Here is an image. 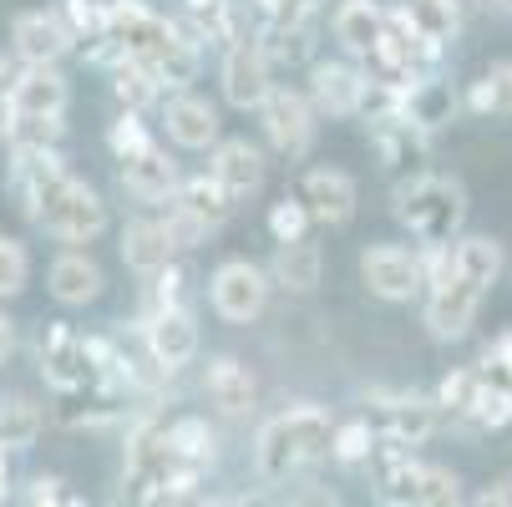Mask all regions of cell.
Returning a JSON list of instances; mask_svg holds the SVG:
<instances>
[{"label": "cell", "instance_id": "30", "mask_svg": "<svg viewBox=\"0 0 512 507\" xmlns=\"http://www.w3.org/2000/svg\"><path fill=\"white\" fill-rule=\"evenodd\" d=\"M406 16H411V26H416L431 46L447 51V46L457 41V31H462V0H411Z\"/></svg>", "mask_w": 512, "mask_h": 507}, {"label": "cell", "instance_id": "47", "mask_svg": "<svg viewBox=\"0 0 512 507\" xmlns=\"http://www.w3.org/2000/svg\"><path fill=\"white\" fill-rule=\"evenodd\" d=\"M11 350H16V325H11L6 315H0V366L11 360Z\"/></svg>", "mask_w": 512, "mask_h": 507}, {"label": "cell", "instance_id": "16", "mask_svg": "<svg viewBox=\"0 0 512 507\" xmlns=\"http://www.w3.org/2000/svg\"><path fill=\"white\" fill-rule=\"evenodd\" d=\"M208 173L224 183L239 203L254 198L264 188V153L244 137H229V142H213V158H208Z\"/></svg>", "mask_w": 512, "mask_h": 507}, {"label": "cell", "instance_id": "34", "mask_svg": "<svg viewBox=\"0 0 512 507\" xmlns=\"http://www.w3.org/2000/svg\"><path fill=\"white\" fill-rule=\"evenodd\" d=\"M477 391H482V371L477 366H457V371L442 376V386H436V406H442V416H452V421H467Z\"/></svg>", "mask_w": 512, "mask_h": 507}, {"label": "cell", "instance_id": "39", "mask_svg": "<svg viewBox=\"0 0 512 507\" xmlns=\"http://www.w3.org/2000/svg\"><path fill=\"white\" fill-rule=\"evenodd\" d=\"M26 279H31V254H26V244L11 239V234H0V300L21 295Z\"/></svg>", "mask_w": 512, "mask_h": 507}, {"label": "cell", "instance_id": "43", "mask_svg": "<svg viewBox=\"0 0 512 507\" xmlns=\"http://www.w3.org/2000/svg\"><path fill=\"white\" fill-rule=\"evenodd\" d=\"M163 229H168V239H173V249H198L203 239H208V229L193 219L188 208H178L173 198H168V219H163Z\"/></svg>", "mask_w": 512, "mask_h": 507}, {"label": "cell", "instance_id": "24", "mask_svg": "<svg viewBox=\"0 0 512 507\" xmlns=\"http://www.w3.org/2000/svg\"><path fill=\"white\" fill-rule=\"evenodd\" d=\"M274 284L289 289V295H310L325 274V254L320 244L305 234V239H289V244H274V264H269Z\"/></svg>", "mask_w": 512, "mask_h": 507}, {"label": "cell", "instance_id": "49", "mask_svg": "<svg viewBox=\"0 0 512 507\" xmlns=\"http://www.w3.org/2000/svg\"><path fill=\"white\" fill-rule=\"evenodd\" d=\"M6 492H11V482H6V447H0V502H6Z\"/></svg>", "mask_w": 512, "mask_h": 507}, {"label": "cell", "instance_id": "48", "mask_svg": "<svg viewBox=\"0 0 512 507\" xmlns=\"http://www.w3.org/2000/svg\"><path fill=\"white\" fill-rule=\"evenodd\" d=\"M11 82H16V71L6 66V56H0V97H11Z\"/></svg>", "mask_w": 512, "mask_h": 507}, {"label": "cell", "instance_id": "11", "mask_svg": "<svg viewBox=\"0 0 512 507\" xmlns=\"http://www.w3.org/2000/svg\"><path fill=\"white\" fill-rule=\"evenodd\" d=\"M365 406H376V431L381 437H396L406 447H421L436 437V426H442V406L436 396H421V391H391V396H365Z\"/></svg>", "mask_w": 512, "mask_h": 507}, {"label": "cell", "instance_id": "10", "mask_svg": "<svg viewBox=\"0 0 512 507\" xmlns=\"http://www.w3.org/2000/svg\"><path fill=\"white\" fill-rule=\"evenodd\" d=\"M360 279L376 300H411L416 289H426L421 274V254H411L406 244H371L360 254Z\"/></svg>", "mask_w": 512, "mask_h": 507}, {"label": "cell", "instance_id": "21", "mask_svg": "<svg viewBox=\"0 0 512 507\" xmlns=\"http://www.w3.org/2000/svg\"><path fill=\"white\" fill-rule=\"evenodd\" d=\"M102 269H97V259H87V254H61V259H51V274H46V289H51V300L56 305H66V310H77V305H92L97 295H102Z\"/></svg>", "mask_w": 512, "mask_h": 507}, {"label": "cell", "instance_id": "1", "mask_svg": "<svg viewBox=\"0 0 512 507\" xmlns=\"http://www.w3.org/2000/svg\"><path fill=\"white\" fill-rule=\"evenodd\" d=\"M330 442H335V421L325 406L315 401H300L279 416H269L254 437V467L264 482H289L300 477L310 462L330 457Z\"/></svg>", "mask_w": 512, "mask_h": 507}, {"label": "cell", "instance_id": "42", "mask_svg": "<svg viewBox=\"0 0 512 507\" xmlns=\"http://www.w3.org/2000/svg\"><path fill=\"white\" fill-rule=\"evenodd\" d=\"M462 502V477L452 467H421V507H452Z\"/></svg>", "mask_w": 512, "mask_h": 507}, {"label": "cell", "instance_id": "31", "mask_svg": "<svg viewBox=\"0 0 512 507\" xmlns=\"http://www.w3.org/2000/svg\"><path fill=\"white\" fill-rule=\"evenodd\" d=\"M462 102L477 117H512V61H492Z\"/></svg>", "mask_w": 512, "mask_h": 507}, {"label": "cell", "instance_id": "7", "mask_svg": "<svg viewBox=\"0 0 512 507\" xmlns=\"http://www.w3.org/2000/svg\"><path fill=\"white\" fill-rule=\"evenodd\" d=\"M264 132H269V148L289 163H300L310 148H315V102L305 92H289V87H274L264 97Z\"/></svg>", "mask_w": 512, "mask_h": 507}, {"label": "cell", "instance_id": "2", "mask_svg": "<svg viewBox=\"0 0 512 507\" xmlns=\"http://www.w3.org/2000/svg\"><path fill=\"white\" fill-rule=\"evenodd\" d=\"M396 219L421 244H447L467 224V188L447 173H416L396 183Z\"/></svg>", "mask_w": 512, "mask_h": 507}, {"label": "cell", "instance_id": "28", "mask_svg": "<svg viewBox=\"0 0 512 507\" xmlns=\"http://www.w3.org/2000/svg\"><path fill=\"white\" fill-rule=\"evenodd\" d=\"M163 77L148 66V61H137V56H117L112 61V97L127 107V112H148L158 97H163Z\"/></svg>", "mask_w": 512, "mask_h": 507}, {"label": "cell", "instance_id": "18", "mask_svg": "<svg viewBox=\"0 0 512 507\" xmlns=\"http://www.w3.org/2000/svg\"><path fill=\"white\" fill-rule=\"evenodd\" d=\"M335 41L345 46V56H371L386 36V6H376V0H340L335 6V21H330Z\"/></svg>", "mask_w": 512, "mask_h": 507}, {"label": "cell", "instance_id": "33", "mask_svg": "<svg viewBox=\"0 0 512 507\" xmlns=\"http://www.w3.org/2000/svg\"><path fill=\"white\" fill-rule=\"evenodd\" d=\"M168 442H173V452H178V462H188V467H198V472H208L213 467V431H208V421H198V416H178V421H168Z\"/></svg>", "mask_w": 512, "mask_h": 507}, {"label": "cell", "instance_id": "35", "mask_svg": "<svg viewBox=\"0 0 512 507\" xmlns=\"http://www.w3.org/2000/svg\"><path fill=\"white\" fill-rule=\"evenodd\" d=\"M61 137H66L61 112H16L6 142L11 148H61Z\"/></svg>", "mask_w": 512, "mask_h": 507}, {"label": "cell", "instance_id": "29", "mask_svg": "<svg viewBox=\"0 0 512 507\" xmlns=\"http://www.w3.org/2000/svg\"><path fill=\"white\" fill-rule=\"evenodd\" d=\"M41 426H46V416H41V406L31 396H0V447L6 452L36 447Z\"/></svg>", "mask_w": 512, "mask_h": 507}, {"label": "cell", "instance_id": "25", "mask_svg": "<svg viewBox=\"0 0 512 507\" xmlns=\"http://www.w3.org/2000/svg\"><path fill=\"white\" fill-rule=\"evenodd\" d=\"M173 203L178 208H188L193 219L208 229V234H218L229 219H234V208H239V198L218 183L213 173H203V178H188V183H178V193H173Z\"/></svg>", "mask_w": 512, "mask_h": 507}, {"label": "cell", "instance_id": "5", "mask_svg": "<svg viewBox=\"0 0 512 507\" xmlns=\"http://www.w3.org/2000/svg\"><path fill=\"white\" fill-rule=\"evenodd\" d=\"M36 360H41L46 386H51V391H61V396H77V391L102 386V381H97V360H92L87 335H77L66 320H51V325H46Z\"/></svg>", "mask_w": 512, "mask_h": 507}, {"label": "cell", "instance_id": "23", "mask_svg": "<svg viewBox=\"0 0 512 507\" xmlns=\"http://www.w3.org/2000/svg\"><path fill=\"white\" fill-rule=\"evenodd\" d=\"M457 107H462L457 87H452V82H442L436 71L416 77V82L406 87V97H401V117H411V122H416V127H426V132L447 127V122L457 117Z\"/></svg>", "mask_w": 512, "mask_h": 507}, {"label": "cell", "instance_id": "12", "mask_svg": "<svg viewBox=\"0 0 512 507\" xmlns=\"http://www.w3.org/2000/svg\"><path fill=\"white\" fill-rule=\"evenodd\" d=\"M371 132V148H376V158H381V168H386V178L391 183H406V178H416V173H426L421 163H426V127H416L411 117H386V122H371L365 127Z\"/></svg>", "mask_w": 512, "mask_h": 507}, {"label": "cell", "instance_id": "14", "mask_svg": "<svg viewBox=\"0 0 512 507\" xmlns=\"http://www.w3.org/2000/svg\"><path fill=\"white\" fill-rule=\"evenodd\" d=\"M365 92V71L350 61H310V102L325 117H355Z\"/></svg>", "mask_w": 512, "mask_h": 507}, {"label": "cell", "instance_id": "15", "mask_svg": "<svg viewBox=\"0 0 512 507\" xmlns=\"http://www.w3.org/2000/svg\"><path fill=\"white\" fill-rule=\"evenodd\" d=\"M11 46L21 61H61L77 41H71L61 11H21L11 21Z\"/></svg>", "mask_w": 512, "mask_h": 507}, {"label": "cell", "instance_id": "6", "mask_svg": "<svg viewBox=\"0 0 512 507\" xmlns=\"http://www.w3.org/2000/svg\"><path fill=\"white\" fill-rule=\"evenodd\" d=\"M107 31H112V41H117L122 56H137V61H148V66L163 61L183 41V26L168 21V16H158V11H148L142 0H122V6H112L107 11Z\"/></svg>", "mask_w": 512, "mask_h": 507}, {"label": "cell", "instance_id": "50", "mask_svg": "<svg viewBox=\"0 0 512 507\" xmlns=\"http://www.w3.org/2000/svg\"><path fill=\"white\" fill-rule=\"evenodd\" d=\"M487 6H497L502 16H512V0H487Z\"/></svg>", "mask_w": 512, "mask_h": 507}, {"label": "cell", "instance_id": "44", "mask_svg": "<svg viewBox=\"0 0 512 507\" xmlns=\"http://www.w3.org/2000/svg\"><path fill=\"white\" fill-rule=\"evenodd\" d=\"M477 371H482L487 381H507V386H512V330H502V335L487 345V355L477 360Z\"/></svg>", "mask_w": 512, "mask_h": 507}, {"label": "cell", "instance_id": "3", "mask_svg": "<svg viewBox=\"0 0 512 507\" xmlns=\"http://www.w3.org/2000/svg\"><path fill=\"white\" fill-rule=\"evenodd\" d=\"M31 219H36L46 234L66 239V244H87V239H97V234L107 229V203H102V193H97L92 183L61 173V178H51L46 193L36 198Z\"/></svg>", "mask_w": 512, "mask_h": 507}, {"label": "cell", "instance_id": "41", "mask_svg": "<svg viewBox=\"0 0 512 507\" xmlns=\"http://www.w3.org/2000/svg\"><path fill=\"white\" fill-rule=\"evenodd\" d=\"M325 0H254V11L264 16V26H310L320 16Z\"/></svg>", "mask_w": 512, "mask_h": 507}, {"label": "cell", "instance_id": "27", "mask_svg": "<svg viewBox=\"0 0 512 507\" xmlns=\"http://www.w3.org/2000/svg\"><path fill=\"white\" fill-rule=\"evenodd\" d=\"M198 46L203 41H234V36H244V26H239V0H183V21H178Z\"/></svg>", "mask_w": 512, "mask_h": 507}, {"label": "cell", "instance_id": "8", "mask_svg": "<svg viewBox=\"0 0 512 507\" xmlns=\"http://www.w3.org/2000/svg\"><path fill=\"white\" fill-rule=\"evenodd\" d=\"M274 92V66L259 46V36H234L224 51V102L239 112H259L264 97Z\"/></svg>", "mask_w": 512, "mask_h": 507}, {"label": "cell", "instance_id": "32", "mask_svg": "<svg viewBox=\"0 0 512 507\" xmlns=\"http://www.w3.org/2000/svg\"><path fill=\"white\" fill-rule=\"evenodd\" d=\"M259 46H264L269 66H305L315 56V21L310 26H264Z\"/></svg>", "mask_w": 512, "mask_h": 507}, {"label": "cell", "instance_id": "4", "mask_svg": "<svg viewBox=\"0 0 512 507\" xmlns=\"http://www.w3.org/2000/svg\"><path fill=\"white\" fill-rule=\"evenodd\" d=\"M269 289H274V274L249 264V259H224L208 279V305L218 320L229 325H254L269 305Z\"/></svg>", "mask_w": 512, "mask_h": 507}, {"label": "cell", "instance_id": "37", "mask_svg": "<svg viewBox=\"0 0 512 507\" xmlns=\"http://www.w3.org/2000/svg\"><path fill=\"white\" fill-rule=\"evenodd\" d=\"M472 426H482V431H502L507 421H512V386L507 381H487L482 376V391H477V401H472V416H467Z\"/></svg>", "mask_w": 512, "mask_h": 507}, {"label": "cell", "instance_id": "22", "mask_svg": "<svg viewBox=\"0 0 512 507\" xmlns=\"http://www.w3.org/2000/svg\"><path fill=\"white\" fill-rule=\"evenodd\" d=\"M163 122H168V137L178 142V148H188V153L213 148V142H218V112H213V102H203V97H193V92L168 97Z\"/></svg>", "mask_w": 512, "mask_h": 507}, {"label": "cell", "instance_id": "26", "mask_svg": "<svg viewBox=\"0 0 512 507\" xmlns=\"http://www.w3.org/2000/svg\"><path fill=\"white\" fill-rule=\"evenodd\" d=\"M173 254H178V249H173L163 219H132V224L122 229V259H127V269H137V274L168 269Z\"/></svg>", "mask_w": 512, "mask_h": 507}, {"label": "cell", "instance_id": "40", "mask_svg": "<svg viewBox=\"0 0 512 507\" xmlns=\"http://www.w3.org/2000/svg\"><path fill=\"white\" fill-rule=\"evenodd\" d=\"M107 148H112V158L122 163V158H132V153H142V148H153V137H148V122H142V112H127L122 107V117L112 122V132H107Z\"/></svg>", "mask_w": 512, "mask_h": 507}, {"label": "cell", "instance_id": "19", "mask_svg": "<svg viewBox=\"0 0 512 507\" xmlns=\"http://www.w3.org/2000/svg\"><path fill=\"white\" fill-rule=\"evenodd\" d=\"M66 77L56 61H26L11 82V107L16 112H66Z\"/></svg>", "mask_w": 512, "mask_h": 507}, {"label": "cell", "instance_id": "20", "mask_svg": "<svg viewBox=\"0 0 512 507\" xmlns=\"http://www.w3.org/2000/svg\"><path fill=\"white\" fill-rule=\"evenodd\" d=\"M203 391H208V401L224 411V416H244V411L259 401V381H254V371L244 366V360H234V355L208 360Z\"/></svg>", "mask_w": 512, "mask_h": 507}, {"label": "cell", "instance_id": "36", "mask_svg": "<svg viewBox=\"0 0 512 507\" xmlns=\"http://www.w3.org/2000/svg\"><path fill=\"white\" fill-rule=\"evenodd\" d=\"M376 437H381V431H376L371 421H365V416L340 421V426H335V442H330V457H335L340 467H360V462H371Z\"/></svg>", "mask_w": 512, "mask_h": 507}, {"label": "cell", "instance_id": "45", "mask_svg": "<svg viewBox=\"0 0 512 507\" xmlns=\"http://www.w3.org/2000/svg\"><path fill=\"white\" fill-rule=\"evenodd\" d=\"M66 482L61 477H31V487H26V502H77L71 492H61Z\"/></svg>", "mask_w": 512, "mask_h": 507}, {"label": "cell", "instance_id": "46", "mask_svg": "<svg viewBox=\"0 0 512 507\" xmlns=\"http://www.w3.org/2000/svg\"><path fill=\"white\" fill-rule=\"evenodd\" d=\"M477 502H482V507H502V502H512V472H507V477H497L487 492H477Z\"/></svg>", "mask_w": 512, "mask_h": 507}, {"label": "cell", "instance_id": "9", "mask_svg": "<svg viewBox=\"0 0 512 507\" xmlns=\"http://www.w3.org/2000/svg\"><path fill=\"white\" fill-rule=\"evenodd\" d=\"M142 340H148V355L163 376H178L183 366H193L198 355V320L188 305H158L142 325Z\"/></svg>", "mask_w": 512, "mask_h": 507}, {"label": "cell", "instance_id": "17", "mask_svg": "<svg viewBox=\"0 0 512 507\" xmlns=\"http://www.w3.org/2000/svg\"><path fill=\"white\" fill-rule=\"evenodd\" d=\"M122 188H127L137 203H168V198L178 193V163L153 142V148L122 158Z\"/></svg>", "mask_w": 512, "mask_h": 507}, {"label": "cell", "instance_id": "13", "mask_svg": "<svg viewBox=\"0 0 512 507\" xmlns=\"http://www.w3.org/2000/svg\"><path fill=\"white\" fill-rule=\"evenodd\" d=\"M295 193L305 198L310 219L325 224V229L350 224V219H355V203H360V188H355V178H350L345 168H310Z\"/></svg>", "mask_w": 512, "mask_h": 507}, {"label": "cell", "instance_id": "38", "mask_svg": "<svg viewBox=\"0 0 512 507\" xmlns=\"http://www.w3.org/2000/svg\"><path fill=\"white\" fill-rule=\"evenodd\" d=\"M310 208H305V198L300 193H284L274 208H269V234H274V244H289V239H305L310 234Z\"/></svg>", "mask_w": 512, "mask_h": 507}]
</instances>
